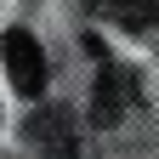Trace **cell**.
Segmentation results:
<instances>
[{
  "instance_id": "7a4b0ae2",
  "label": "cell",
  "mask_w": 159,
  "mask_h": 159,
  "mask_svg": "<svg viewBox=\"0 0 159 159\" xmlns=\"http://www.w3.org/2000/svg\"><path fill=\"white\" fill-rule=\"evenodd\" d=\"M0 57H6V74H11V85L23 91V97H40V91H46V51H40V40L29 29H6Z\"/></svg>"
},
{
  "instance_id": "6da1fadb",
  "label": "cell",
  "mask_w": 159,
  "mask_h": 159,
  "mask_svg": "<svg viewBox=\"0 0 159 159\" xmlns=\"http://www.w3.org/2000/svg\"><path fill=\"white\" fill-rule=\"evenodd\" d=\"M29 142L46 153V159H97L91 142H85V131L74 125L68 108H40V114L29 119Z\"/></svg>"
},
{
  "instance_id": "277c9868",
  "label": "cell",
  "mask_w": 159,
  "mask_h": 159,
  "mask_svg": "<svg viewBox=\"0 0 159 159\" xmlns=\"http://www.w3.org/2000/svg\"><path fill=\"white\" fill-rule=\"evenodd\" d=\"M97 11L119 29H153L159 23V0H97Z\"/></svg>"
},
{
  "instance_id": "3957f363",
  "label": "cell",
  "mask_w": 159,
  "mask_h": 159,
  "mask_svg": "<svg viewBox=\"0 0 159 159\" xmlns=\"http://www.w3.org/2000/svg\"><path fill=\"white\" fill-rule=\"evenodd\" d=\"M131 102H136V80H131L125 68L102 63V74H97V102H91V119H97V125H119V114H125Z\"/></svg>"
}]
</instances>
